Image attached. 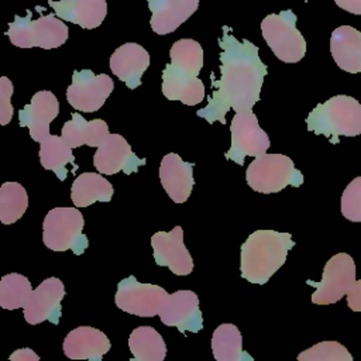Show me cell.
<instances>
[{"label":"cell","mask_w":361,"mask_h":361,"mask_svg":"<svg viewBox=\"0 0 361 361\" xmlns=\"http://www.w3.org/2000/svg\"><path fill=\"white\" fill-rule=\"evenodd\" d=\"M8 360H11V361H39V355L37 353H34V350H31V348H18L8 357Z\"/></svg>","instance_id":"obj_36"},{"label":"cell","mask_w":361,"mask_h":361,"mask_svg":"<svg viewBox=\"0 0 361 361\" xmlns=\"http://www.w3.org/2000/svg\"><path fill=\"white\" fill-rule=\"evenodd\" d=\"M39 147V162L42 168L55 172L59 180H65L68 175L66 166L72 165V172L75 173L78 165L75 164V155L72 154V147L66 144V141L58 135L49 134L45 137Z\"/></svg>","instance_id":"obj_26"},{"label":"cell","mask_w":361,"mask_h":361,"mask_svg":"<svg viewBox=\"0 0 361 361\" xmlns=\"http://www.w3.org/2000/svg\"><path fill=\"white\" fill-rule=\"evenodd\" d=\"M13 92H14V86L11 80L6 76H1L0 78V124L1 126H7L13 118L14 109L10 103Z\"/></svg>","instance_id":"obj_34"},{"label":"cell","mask_w":361,"mask_h":361,"mask_svg":"<svg viewBox=\"0 0 361 361\" xmlns=\"http://www.w3.org/2000/svg\"><path fill=\"white\" fill-rule=\"evenodd\" d=\"M220 79L212 75V94L207 106L196 114L209 124L220 121L226 124V114L230 109L235 113L250 111L259 100L264 78L268 73L267 65L261 61L258 47L248 39L238 41L231 28L224 25L219 38Z\"/></svg>","instance_id":"obj_1"},{"label":"cell","mask_w":361,"mask_h":361,"mask_svg":"<svg viewBox=\"0 0 361 361\" xmlns=\"http://www.w3.org/2000/svg\"><path fill=\"white\" fill-rule=\"evenodd\" d=\"M56 17L78 24L85 30L99 27L107 14L106 0H49Z\"/></svg>","instance_id":"obj_21"},{"label":"cell","mask_w":361,"mask_h":361,"mask_svg":"<svg viewBox=\"0 0 361 361\" xmlns=\"http://www.w3.org/2000/svg\"><path fill=\"white\" fill-rule=\"evenodd\" d=\"M355 262L351 255L347 252L333 255L323 268L322 281L314 282L309 279L306 282L316 289L312 295V302L320 306L338 302L355 283Z\"/></svg>","instance_id":"obj_8"},{"label":"cell","mask_w":361,"mask_h":361,"mask_svg":"<svg viewBox=\"0 0 361 361\" xmlns=\"http://www.w3.org/2000/svg\"><path fill=\"white\" fill-rule=\"evenodd\" d=\"M162 93L169 100L196 106L204 97V85L197 76H189L166 63L162 71Z\"/></svg>","instance_id":"obj_23"},{"label":"cell","mask_w":361,"mask_h":361,"mask_svg":"<svg viewBox=\"0 0 361 361\" xmlns=\"http://www.w3.org/2000/svg\"><path fill=\"white\" fill-rule=\"evenodd\" d=\"M93 165L103 175H114L120 171L130 175L145 165V159L138 158L133 152L123 135L109 134V137L97 147V151L93 155Z\"/></svg>","instance_id":"obj_14"},{"label":"cell","mask_w":361,"mask_h":361,"mask_svg":"<svg viewBox=\"0 0 361 361\" xmlns=\"http://www.w3.org/2000/svg\"><path fill=\"white\" fill-rule=\"evenodd\" d=\"M32 295V286L21 274H7L0 281V306L7 310L24 307Z\"/></svg>","instance_id":"obj_31"},{"label":"cell","mask_w":361,"mask_h":361,"mask_svg":"<svg viewBox=\"0 0 361 361\" xmlns=\"http://www.w3.org/2000/svg\"><path fill=\"white\" fill-rule=\"evenodd\" d=\"M306 124L309 131L327 137L331 144H338L340 135L361 134V104L351 96H333L309 113Z\"/></svg>","instance_id":"obj_3"},{"label":"cell","mask_w":361,"mask_h":361,"mask_svg":"<svg viewBox=\"0 0 361 361\" xmlns=\"http://www.w3.org/2000/svg\"><path fill=\"white\" fill-rule=\"evenodd\" d=\"M154 259L159 267H168L175 275H189L193 259L183 243V230L175 226L171 231H157L151 237Z\"/></svg>","instance_id":"obj_13"},{"label":"cell","mask_w":361,"mask_h":361,"mask_svg":"<svg viewBox=\"0 0 361 361\" xmlns=\"http://www.w3.org/2000/svg\"><path fill=\"white\" fill-rule=\"evenodd\" d=\"M247 185L259 193H276L288 185L299 188L303 175L295 168L293 161L283 154H262L248 165L245 171Z\"/></svg>","instance_id":"obj_5"},{"label":"cell","mask_w":361,"mask_h":361,"mask_svg":"<svg viewBox=\"0 0 361 361\" xmlns=\"http://www.w3.org/2000/svg\"><path fill=\"white\" fill-rule=\"evenodd\" d=\"M296 20L292 10H283L278 14H268L261 23L265 42L274 55L286 63H296L306 54V41L296 28Z\"/></svg>","instance_id":"obj_7"},{"label":"cell","mask_w":361,"mask_h":361,"mask_svg":"<svg viewBox=\"0 0 361 361\" xmlns=\"http://www.w3.org/2000/svg\"><path fill=\"white\" fill-rule=\"evenodd\" d=\"M148 66L149 54L144 47L135 42L120 45L110 56L111 72L130 89H135L141 85V76Z\"/></svg>","instance_id":"obj_18"},{"label":"cell","mask_w":361,"mask_h":361,"mask_svg":"<svg viewBox=\"0 0 361 361\" xmlns=\"http://www.w3.org/2000/svg\"><path fill=\"white\" fill-rule=\"evenodd\" d=\"M65 296V286L56 276L44 279L30 296L24 309V319L30 324H39L45 320L58 324L62 314L61 302Z\"/></svg>","instance_id":"obj_12"},{"label":"cell","mask_w":361,"mask_h":361,"mask_svg":"<svg viewBox=\"0 0 361 361\" xmlns=\"http://www.w3.org/2000/svg\"><path fill=\"white\" fill-rule=\"evenodd\" d=\"M113 89V79L106 73L94 75L90 69L73 71L66 100L78 111L93 113L104 104Z\"/></svg>","instance_id":"obj_11"},{"label":"cell","mask_w":361,"mask_h":361,"mask_svg":"<svg viewBox=\"0 0 361 361\" xmlns=\"http://www.w3.org/2000/svg\"><path fill=\"white\" fill-rule=\"evenodd\" d=\"M151 28L158 35L173 32L199 7V0H148Z\"/></svg>","instance_id":"obj_20"},{"label":"cell","mask_w":361,"mask_h":361,"mask_svg":"<svg viewBox=\"0 0 361 361\" xmlns=\"http://www.w3.org/2000/svg\"><path fill=\"white\" fill-rule=\"evenodd\" d=\"M299 361H353L350 351L337 341H322L298 355Z\"/></svg>","instance_id":"obj_32"},{"label":"cell","mask_w":361,"mask_h":361,"mask_svg":"<svg viewBox=\"0 0 361 361\" xmlns=\"http://www.w3.org/2000/svg\"><path fill=\"white\" fill-rule=\"evenodd\" d=\"M330 52L337 66L348 73L361 72V32L351 25H340L331 32Z\"/></svg>","instance_id":"obj_22"},{"label":"cell","mask_w":361,"mask_h":361,"mask_svg":"<svg viewBox=\"0 0 361 361\" xmlns=\"http://www.w3.org/2000/svg\"><path fill=\"white\" fill-rule=\"evenodd\" d=\"M305 1H309V0H305Z\"/></svg>","instance_id":"obj_38"},{"label":"cell","mask_w":361,"mask_h":361,"mask_svg":"<svg viewBox=\"0 0 361 361\" xmlns=\"http://www.w3.org/2000/svg\"><path fill=\"white\" fill-rule=\"evenodd\" d=\"M193 166V162L183 161L175 152H169L162 158L159 166L161 185L175 203H185L190 196L195 185Z\"/></svg>","instance_id":"obj_17"},{"label":"cell","mask_w":361,"mask_h":361,"mask_svg":"<svg viewBox=\"0 0 361 361\" xmlns=\"http://www.w3.org/2000/svg\"><path fill=\"white\" fill-rule=\"evenodd\" d=\"M128 348L135 361H162L166 355L162 336L151 326L135 327L128 337Z\"/></svg>","instance_id":"obj_28"},{"label":"cell","mask_w":361,"mask_h":361,"mask_svg":"<svg viewBox=\"0 0 361 361\" xmlns=\"http://www.w3.org/2000/svg\"><path fill=\"white\" fill-rule=\"evenodd\" d=\"M212 351L217 361H252L243 350V337L233 323L220 324L212 334Z\"/></svg>","instance_id":"obj_27"},{"label":"cell","mask_w":361,"mask_h":361,"mask_svg":"<svg viewBox=\"0 0 361 361\" xmlns=\"http://www.w3.org/2000/svg\"><path fill=\"white\" fill-rule=\"evenodd\" d=\"M32 11L27 10L25 17L14 16V21L8 24L7 37L11 44L20 48L39 47L44 49L58 48L68 39V25L54 14L39 16L31 20Z\"/></svg>","instance_id":"obj_4"},{"label":"cell","mask_w":361,"mask_h":361,"mask_svg":"<svg viewBox=\"0 0 361 361\" xmlns=\"http://www.w3.org/2000/svg\"><path fill=\"white\" fill-rule=\"evenodd\" d=\"M341 214L350 221H361V176L354 178L341 195Z\"/></svg>","instance_id":"obj_33"},{"label":"cell","mask_w":361,"mask_h":361,"mask_svg":"<svg viewBox=\"0 0 361 361\" xmlns=\"http://www.w3.org/2000/svg\"><path fill=\"white\" fill-rule=\"evenodd\" d=\"M114 189L100 173L83 172L71 186V199L76 207H87L96 202H110Z\"/></svg>","instance_id":"obj_25"},{"label":"cell","mask_w":361,"mask_h":361,"mask_svg":"<svg viewBox=\"0 0 361 361\" xmlns=\"http://www.w3.org/2000/svg\"><path fill=\"white\" fill-rule=\"evenodd\" d=\"M295 247L289 233L275 230H257L241 245V276L264 285L285 264L288 251Z\"/></svg>","instance_id":"obj_2"},{"label":"cell","mask_w":361,"mask_h":361,"mask_svg":"<svg viewBox=\"0 0 361 361\" xmlns=\"http://www.w3.org/2000/svg\"><path fill=\"white\" fill-rule=\"evenodd\" d=\"M165 326L176 327L180 333H197L203 329V316L199 307V298L193 290H176L171 293L159 312Z\"/></svg>","instance_id":"obj_15"},{"label":"cell","mask_w":361,"mask_h":361,"mask_svg":"<svg viewBox=\"0 0 361 361\" xmlns=\"http://www.w3.org/2000/svg\"><path fill=\"white\" fill-rule=\"evenodd\" d=\"M62 347L68 358L100 361L110 350V340L99 329L79 326L66 334Z\"/></svg>","instance_id":"obj_19"},{"label":"cell","mask_w":361,"mask_h":361,"mask_svg":"<svg viewBox=\"0 0 361 361\" xmlns=\"http://www.w3.org/2000/svg\"><path fill=\"white\" fill-rule=\"evenodd\" d=\"M83 226V216L76 207L51 209L42 221V243L52 251L72 250L80 255L89 245Z\"/></svg>","instance_id":"obj_6"},{"label":"cell","mask_w":361,"mask_h":361,"mask_svg":"<svg viewBox=\"0 0 361 361\" xmlns=\"http://www.w3.org/2000/svg\"><path fill=\"white\" fill-rule=\"evenodd\" d=\"M334 1L340 8L351 14L361 16V0H334Z\"/></svg>","instance_id":"obj_37"},{"label":"cell","mask_w":361,"mask_h":361,"mask_svg":"<svg viewBox=\"0 0 361 361\" xmlns=\"http://www.w3.org/2000/svg\"><path fill=\"white\" fill-rule=\"evenodd\" d=\"M28 207L27 190L17 182H4L0 186V221L13 224L23 217Z\"/></svg>","instance_id":"obj_30"},{"label":"cell","mask_w":361,"mask_h":361,"mask_svg":"<svg viewBox=\"0 0 361 361\" xmlns=\"http://www.w3.org/2000/svg\"><path fill=\"white\" fill-rule=\"evenodd\" d=\"M171 65L189 76H197L203 68V48L190 38H182L171 47Z\"/></svg>","instance_id":"obj_29"},{"label":"cell","mask_w":361,"mask_h":361,"mask_svg":"<svg viewBox=\"0 0 361 361\" xmlns=\"http://www.w3.org/2000/svg\"><path fill=\"white\" fill-rule=\"evenodd\" d=\"M59 114V100L49 90L37 92L28 104L18 111L21 127H28L30 137L41 142L49 133V124Z\"/></svg>","instance_id":"obj_16"},{"label":"cell","mask_w":361,"mask_h":361,"mask_svg":"<svg viewBox=\"0 0 361 361\" xmlns=\"http://www.w3.org/2000/svg\"><path fill=\"white\" fill-rule=\"evenodd\" d=\"M230 133L231 145L224 157L238 165H244L245 157H259L269 148L268 134L259 127L258 118L251 110L235 113Z\"/></svg>","instance_id":"obj_10"},{"label":"cell","mask_w":361,"mask_h":361,"mask_svg":"<svg viewBox=\"0 0 361 361\" xmlns=\"http://www.w3.org/2000/svg\"><path fill=\"white\" fill-rule=\"evenodd\" d=\"M168 296L162 286L138 282L134 275H130L118 282L114 302L118 309L130 314L154 317L159 314Z\"/></svg>","instance_id":"obj_9"},{"label":"cell","mask_w":361,"mask_h":361,"mask_svg":"<svg viewBox=\"0 0 361 361\" xmlns=\"http://www.w3.org/2000/svg\"><path fill=\"white\" fill-rule=\"evenodd\" d=\"M347 305L351 310L361 312V279L355 281V283L347 293Z\"/></svg>","instance_id":"obj_35"},{"label":"cell","mask_w":361,"mask_h":361,"mask_svg":"<svg viewBox=\"0 0 361 361\" xmlns=\"http://www.w3.org/2000/svg\"><path fill=\"white\" fill-rule=\"evenodd\" d=\"M109 134V126L104 120L94 118L87 121L79 113H72V118L63 124L61 131L62 138L72 148L82 145L99 147Z\"/></svg>","instance_id":"obj_24"}]
</instances>
